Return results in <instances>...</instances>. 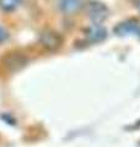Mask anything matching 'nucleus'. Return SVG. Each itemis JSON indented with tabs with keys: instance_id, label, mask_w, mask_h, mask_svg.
<instances>
[{
	"instance_id": "nucleus-8",
	"label": "nucleus",
	"mask_w": 140,
	"mask_h": 147,
	"mask_svg": "<svg viewBox=\"0 0 140 147\" xmlns=\"http://www.w3.org/2000/svg\"><path fill=\"white\" fill-rule=\"evenodd\" d=\"M9 38V32L4 28V27L0 26V43L4 42V40H6Z\"/></svg>"
},
{
	"instance_id": "nucleus-6",
	"label": "nucleus",
	"mask_w": 140,
	"mask_h": 147,
	"mask_svg": "<svg viewBox=\"0 0 140 147\" xmlns=\"http://www.w3.org/2000/svg\"><path fill=\"white\" fill-rule=\"evenodd\" d=\"M58 7L62 12L71 15L82 7V0H59Z\"/></svg>"
},
{
	"instance_id": "nucleus-2",
	"label": "nucleus",
	"mask_w": 140,
	"mask_h": 147,
	"mask_svg": "<svg viewBox=\"0 0 140 147\" xmlns=\"http://www.w3.org/2000/svg\"><path fill=\"white\" fill-rule=\"evenodd\" d=\"M87 15L93 24H101L108 16V9L102 3L90 1L87 4Z\"/></svg>"
},
{
	"instance_id": "nucleus-9",
	"label": "nucleus",
	"mask_w": 140,
	"mask_h": 147,
	"mask_svg": "<svg viewBox=\"0 0 140 147\" xmlns=\"http://www.w3.org/2000/svg\"><path fill=\"white\" fill-rule=\"evenodd\" d=\"M137 7H138V10L140 11V1H138V4H137Z\"/></svg>"
},
{
	"instance_id": "nucleus-7",
	"label": "nucleus",
	"mask_w": 140,
	"mask_h": 147,
	"mask_svg": "<svg viewBox=\"0 0 140 147\" xmlns=\"http://www.w3.org/2000/svg\"><path fill=\"white\" fill-rule=\"evenodd\" d=\"M22 0H0V7L4 11H14L21 5Z\"/></svg>"
},
{
	"instance_id": "nucleus-5",
	"label": "nucleus",
	"mask_w": 140,
	"mask_h": 147,
	"mask_svg": "<svg viewBox=\"0 0 140 147\" xmlns=\"http://www.w3.org/2000/svg\"><path fill=\"white\" fill-rule=\"evenodd\" d=\"M86 37L91 43H99V42H102L107 37V31L100 24H93L87 28Z\"/></svg>"
},
{
	"instance_id": "nucleus-1",
	"label": "nucleus",
	"mask_w": 140,
	"mask_h": 147,
	"mask_svg": "<svg viewBox=\"0 0 140 147\" xmlns=\"http://www.w3.org/2000/svg\"><path fill=\"white\" fill-rule=\"evenodd\" d=\"M39 43L47 50H57L63 43V39L59 33L52 30H46L39 34Z\"/></svg>"
},
{
	"instance_id": "nucleus-4",
	"label": "nucleus",
	"mask_w": 140,
	"mask_h": 147,
	"mask_svg": "<svg viewBox=\"0 0 140 147\" xmlns=\"http://www.w3.org/2000/svg\"><path fill=\"white\" fill-rule=\"evenodd\" d=\"M3 60H4L5 66L10 71H18L20 69H22L26 65L27 58L20 53H10V54H7Z\"/></svg>"
},
{
	"instance_id": "nucleus-3",
	"label": "nucleus",
	"mask_w": 140,
	"mask_h": 147,
	"mask_svg": "<svg viewBox=\"0 0 140 147\" xmlns=\"http://www.w3.org/2000/svg\"><path fill=\"white\" fill-rule=\"evenodd\" d=\"M114 33L120 37L130 34H140V22L138 20H127L114 28Z\"/></svg>"
}]
</instances>
